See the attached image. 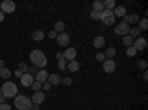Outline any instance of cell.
<instances>
[{
    "label": "cell",
    "instance_id": "obj_1",
    "mask_svg": "<svg viewBox=\"0 0 148 110\" xmlns=\"http://www.w3.org/2000/svg\"><path fill=\"white\" fill-rule=\"evenodd\" d=\"M30 59H31L33 66L37 67V68H40V70L45 68L46 64H47V58H46V55H45L42 51H39V49H36V51H33V52L30 54Z\"/></svg>",
    "mask_w": 148,
    "mask_h": 110
},
{
    "label": "cell",
    "instance_id": "obj_2",
    "mask_svg": "<svg viewBox=\"0 0 148 110\" xmlns=\"http://www.w3.org/2000/svg\"><path fill=\"white\" fill-rule=\"evenodd\" d=\"M2 95L6 97V98H12V97H16L18 95V88H16V85L14 82H5L2 85Z\"/></svg>",
    "mask_w": 148,
    "mask_h": 110
},
{
    "label": "cell",
    "instance_id": "obj_3",
    "mask_svg": "<svg viewBox=\"0 0 148 110\" xmlns=\"http://www.w3.org/2000/svg\"><path fill=\"white\" fill-rule=\"evenodd\" d=\"M15 107L18 110H30L31 107V100L25 95H16L15 97Z\"/></svg>",
    "mask_w": 148,
    "mask_h": 110
},
{
    "label": "cell",
    "instance_id": "obj_4",
    "mask_svg": "<svg viewBox=\"0 0 148 110\" xmlns=\"http://www.w3.org/2000/svg\"><path fill=\"white\" fill-rule=\"evenodd\" d=\"M15 2H12V0H5V2L0 3V10L3 12V14H12V12H15Z\"/></svg>",
    "mask_w": 148,
    "mask_h": 110
},
{
    "label": "cell",
    "instance_id": "obj_5",
    "mask_svg": "<svg viewBox=\"0 0 148 110\" xmlns=\"http://www.w3.org/2000/svg\"><path fill=\"white\" fill-rule=\"evenodd\" d=\"M129 31H130V26H127V24H125V22H120V24H117L116 26V34H119V36H127L129 34Z\"/></svg>",
    "mask_w": 148,
    "mask_h": 110
},
{
    "label": "cell",
    "instance_id": "obj_6",
    "mask_svg": "<svg viewBox=\"0 0 148 110\" xmlns=\"http://www.w3.org/2000/svg\"><path fill=\"white\" fill-rule=\"evenodd\" d=\"M62 54H64V59L68 63V61L76 59V57H77V49H76V48H67Z\"/></svg>",
    "mask_w": 148,
    "mask_h": 110
},
{
    "label": "cell",
    "instance_id": "obj_7",
    "mask_svg": "<svg viewBox=\"0 0 148 110\" xmlns=\"http://www.w3.org/2000/svg\"><path fill=\"white\" fill-rule=\"evenodd\" d=\"M56 42H58V45L59 46H68V43H70V36H68V33H59L58 36H56Z\"/></svg>",
    "mask_w": 148,
    "mask_h": 110
},
{
    "label": "cell",
    "instance_id": "obj_8",
    "mask_svg": "<svg viewBox=\"0 0 148 110\" xmlns=\"http://www.w3.org/2000/svg\"><path fill=\"white\" fill-rule=\"evenodd\" d=\"M102 68L105 73H113L116 71V61L114 59H105L102 63Z\"/></svg>",
    "mask_w": 148,
    "mask_h": 110
},
{
    "label": "cell",
    "instance_id": "obj_9",
    "mask_svg": "<svg viewBox=\"0 0 148 110\" xmlns=\"http://www.w3.org/2000/svg\"><path fill=\"white\" fill-rule=\"evenodd\" d=\"M136 51H144L147 48V40L144 37H138V39H133V45H132Z\"/></svg>",
    "mask_w": 148,
    "mask_h": 110
},
{
    "label": "cell",
    "instance_id": "obj_10",
    "mask_svg": "<svg viewBox=\"0 0 148 110\" xmlns=\"http://www.w3.org/2000/svg\"><path fill=\"white\" fill-rule=\"evenodd\" d=\"M31 103L33 104H42L43 101H45V92H42V91H37V92H34L33 94V97H31Z\"/></svg>",
    "mask_w": 148,
    "mask_h": 110
},
{
    "label": "cell",
    "instance_id": "obj_11",
    "mask_svg": "<svg viewBox=\"0 0 148 110\" xmlns=\"http://www.w3.org/2000/svg\"><path fill=\"white\" fill-rule=\"evenodd\" d=\"M47 77H49V73H47L45 68H42V70H39V71L36 73V80L40 82V83L47 82Z\"/></svg>",
    "mask_w": 148,
    "mask_h": 110
},
{
    "label": "cell",
    "instance_id": "obj_12",
    "mask_svg": "<svg viewBox=\"0 0 148 110\" xmlns=\"http://www.w3.org/2000/svg\"><path fill=\"white\" fill-rule=\"evenodd\" d=\"M33 82H34V79H33L31 75H28V73H24V75L21 76V83H22V86L28 88V86H31V85H33Z\"/></svg>",
    "mask_w": 148,
    "mask_h": 110
},
{
    "label": "cell",
    "instance_id": "obj_13",
    "mask_svg": "<svg viewBox=\"0 0 148 110\" xmlns=\"http://www.w3.org/2000/svg\"><path fill=\"white\" fill-rule=\"evenodd\" d=\"M92 45H93V48H104V45H105V37L104 36H96V37L93 39V42H92Z\"/></svg>",
    "mask_w": 148,
    "mask_h": 110
},
{
    "label": "cell",
    "instance_id": "obj_14",
    "mask_svg": "<svg viewBox=\"0 0 148 110\" xmlns=\"http://www.w3.org/2000/svg\"><path fill=\"white\" fill-rule=\"evenodd\" d=\"M47 82L52 85V86H55V85H59L61 83V77L56 75V73H49V77H47Z\"/></svg>",
    "mask_w": 148,
    "mask_h": 110
},
{
    "label": "cell",
    "instance_id": "obj_15",
    "mask_svg": "<svg viewBox=\"0 0 148 110\" xmlns=\"http://www.w3.org/2000/svg\"><path fill=\"white\" fill-rule=\"evenodd\" d=\"M67 68L70 71H79L80 70V63L77 59H73V61H68V64H67Z\"/></svg>",
    "mask_w": 148,
    "mask_h": 110
},
{
    "label": "cell",
    "instance_id": "obj_16",
    "mask_svg": "<svg viewBox=\"0 0 148 110\" xmlns=\"http://www.w3.org/2000/svg\"><path fill=\"white\" fill-rule=\"evenodd\" d=\"M114 17H119V18H123L126 15V8L125 6H116V9L113 10Z\"/></svg>",
    "mask_w": 148,
    "mask_h": 110
},
{
    "label": "cell",
    "instance_id": "obj_17",
    "mask_svg": "<svg viewBox=\"0 0 148 110\" xmlns=\"http://www.w3.org/2000/svg\"><path fill=\"white\" fill-rule=\"evenodd\" d=\"M56 34H59V33H64L65 31V24H64V21H56L55 22V30H53Z\"/></svg>",
    "mask_w": 148,
    "mask_h": 110
},
{
    "label": "cell",
    "instance_id": "obj_18",
    "mask_svg": "<svg viewBox=\"0 0 148 110\" xmlns=\"http://www.w3.org/2000/svg\"><path fill=\"white\" fill-rule=\"evenodd\" d=\"M116 54H117V49H116V48L114 46H111V48H108V49L105 51V58L107 59H113L114 57H116Z\"/></svg>",
    "mask_w": 148,
    "mask_h": 110
},
{
    "label": "cell",
    "instance_id": "obj_19",
    "mask_svg": "<svg viewBox=\"0 0 148 110\" xmlns=\"http://www.w3.org/2000/svg\"><path fill=\"white\" fill-rule=\"evenodd\" d=\"M33 40H36V42H40V40H43L45 39V33L42 31V30H36V31H33Z\"/></svg>",
    "mask_w": 148,
    "mask_h": 110
},
{
    "label": "cell",
    "instance_id": "obj_20",
    "mask_svg": "<svg viewBox=\"0 0 148 110\" xmlns=\"http://www.w3.org/2000/svg\"><path fill=\"white\" fill-rule=\"evenodd\" d=\"M127 36H130L132 39H138V37H141V30L138 27H130V31Z\"/></svg>",
    "mask_w": 148,
    "mask_h": 110
},
{
    "label": "cell",
    "instance_id": "obj_21",
    "mask_svg": "<svg viewBox=\"0 0 148 110\" xmlns=\"http://www.w3.org/2000/svg\"><path fill=\"white\" fill-rule=\"evenodd\" d=\"M92 10H96V12H102L104 10V2H101V0H95L93 5H92Z\"/></svg>",
    "mask_w": 148,
    "mask_h": 110
},
{
    "label": "cell",
    "instance_id": "obj_22",
    "mask_svg": "<svg viewBox=\"0 0 148 110\" xmlns=\"http://www.w3.org/2000/svg\"><path fill=\"white\" fill-rule=\"evenodd\" d=\"M10 75H12V71H10L9 68H6V67L0 68V77H3V79H9V77H10Z\"/></svg>",
    "mask_w": 148,
    "mask_h": 110
},
{
    "label": "cell",
    "instance_id": "obj_23",
    "mask_svg": "<svg viewBox=\"0 0 148 110\" xmlns=\"http://www.w3.org/2000/svg\"><path fill=\"white\" fill-rule=\"evenodd\" d=\"M114 14H113V10L111 9H104L102 12H101V21L102 19H105V18H108V17H113Z\"/></svg>",
    "mask_w": 148,
    "mask_h": 110
},
{
    "label": "cell",
    "instance_id": "obj_24",
    "mask_svg": "<svg viewBox=\"0 0 148 110\" xmlns=\"http://www.w3.org/2000/svg\"><path fill=\"white\" fill-rule=\"evenodd\" d=\"M113 8H116V2H114V0H105V2H104V9H111V10H113Z\"/></svg>",
    "mask_w": 148,
    "mask_h": 110
},
{
    "label": "cell",
    "instance_id": "obj_25",
    "mask_svg": "<svg viewBox=\"0 0 148 110\" xmlns=\"http://www.w3.org/2000/svg\"><path fill=\"white\" fill-rule=\"evenodd\" d=\"M138 28H139L141 31L148 28V21H147V18H142V19L139 21V26H138Z\"/></svg>",
    "mask_w": 148,
    "mask_h": 110
},
{
    "label": "cell",
    "instance_id": "obj_26",
    "mask_svg": "<svg viewBox=\"0 0 148 110\" xmlns=\"http://www.w3.org/2000/svg\"><path fill=\"white\" fill-rule=\"evenodd\" d=\"M102 22L105 24V26H113V24L116 22V17H114V15H113V17H108V18L102 19Z\"/></svg>",
    "mask_w": 148,
    "mask_h": 110
},
{
    "label": "cell",
    "instance_id": "obj_27",
    "mask_svg": "<svg viewBox=\"0 0 148 110\" xmlns=\"http://www.w3.org/2000/svg\"><path fill=\"white\" fill-rule=\"evenodd\" d=\"M136 52H138V51L135 49L133 46H129L127 49H126V55H127V57H135V55H136Z\"/></svg>",
    "mask_w": 148,
    "mask_h": 110
},
{
    "label": "cell",
    "instance_id": "obj_28",
    "mask_svg": "<svg viewBox=\"0 0 148 110\" xmlns=\"http://www.w3.org/2000/svg\"><path fill=\"white\" fill-rule=\"evenodd\" d=\"M90 18H92L93 21H99V19H101V12L92 10V12H90Z\"/></svg>",
    "mask_w": 148,
    "mask_h": 110
},
{
    "label": "cell",
    "instance_id": "obj_29",
    "mask_svg": "<svg viewBox=\"0 0 148 110\" xmlns=\"http://www.w3.org/2000/svg\"><path fill=\"white\" fill-rule=\"evenodd\" d=\"M123 43H125V45L129 48V46L133 45V39L130 37V36H125V37H123Z\"/></svg>",
    "mask_w": 148,
    "mask_h": 110
},
{
    "label": "cell",
    "instance_id": "obj_30",
    "mask_svg": "<svg viewBox=\"0 0 148 110\" xmlns=\"http://www.w3.org/2000/svg\"><path fill=\"white\" fill-rule=\"evenodd\" d=\"M67 61L65 59H59L58 61V67H59V70H67Z\"/></svg>",
    "mask_w": 148,
    "mask_h": 110
},
{
    "label": "cell",
    "instance_id": "obj_31",
    "mask_svg": "<svg viewBox=\"0 0 148 110\" xmlns=\"http://www.w3.org/2000/svg\"><path fill=\"white\" fill-rule=\"evenodd\" d=\"M31 88L34 89V92H37V91H40V89H42V83H40V82H37V80H34L33 85H31Z\"/></svg>",
    "mask_w": 148,
    "mask_h": 110
},
{
    "label": "cell",
    "instance_id": "obj_32",
    "mask_svg": "<svg viewBox=\"0 0 148 110\" xmlns=\"http://www.w3.org/2000/svg\"><path fill=\"white\" fill-rule=\"evenodd\" d=\"M138 67L141 68V70H147V67H148V63H147V61L145 59H141V61H138Z\"/></svg>",
    "mask_w": 148,
    "mask_h": 110
},
{
    "label": "cell",
    "instance_id": "obj_33",
    "mask_svg": "<svg viewBox=\"0 0 148 110\" xmlns=\"http://www.w3.org/2000/svg\"><path fill=\"white\" fill-rule=\"evenodd\" d=\"M130 17V24H136V22H139V17L136 15V14H132V15H129Z\"/></svg>",
    "mask_w": 148,
    "mask_h": 110
},
{
    "label": "cell",
    "instance_id": "obj_34",
    "mask_svg": "<svg viewBox=\"0 0 148 110\" xmlns=\"http://www.w3.org/2000/svg\"><path fill=\"white\" fill-rule=\"evenodd\" d=\"M61 82H62L64 85H67V86H70V85L73 83V79L67 76V77H62V79H61Z\"/></svg>",
    "mask_w": 148,
    "mask_h": 110
},
{
    "label": "cell",
    "instance_id": "obj_35",
    "mask_svg": "<svg viewBox=\"0 0 148 110\" xmlns=\"http://www.w3.org/2000/svg\"><path fill=\"white\" fill-rule=\"evenodd\" d=\"M95 58H96L98 61H101V63H104V61L107 59V58H105V55H104L102 52H98V54L95 55Z\"/></svg>",
    "mask_w": 148,
    "mask_h": 110
},
{
    "label": "cell",
    "instance_id": "obj_36",
    "mask_svg": "<svg viewBox=\"0 0 148 110\" xmlns=\"http://www.w3.org/2000/svg\"><path fill=\"white\" fill-rule=\"evenodd\" d=\"M18 70H21L22 73H25V71H28V66H27L25 63H21L19 67H18Z\"/></svg>",
    "mask_w": 148,
    "mask_h": 110
},
{
    "label": "cell",
    "instance_id": "obj_37",
    "mask_svg": "<svg viewBox=\"0 0 148 110\" xmlns=\"http://www.w3.org/2000/svg\"><path fill=\"white\" fill-rule=\"evenodd\" d=\"M37 71H39V70H37V67L31 66V67H28V71H27V73H28V75H31V76H33V75H36Z\"/></svg>",
    "mask_w": 148,
    "mask_h": 110
},
{
    "label": "cell",
    "instance_id": "obj_38",
    "mask_svg": "<svg viewBox=\"0 0 148 110\" xmlns=\"http://www.w3.org/2000/svg\"><path fill=\"white\" fill-rule=\"evenodd\" d=\"M42 86L45 88V91H49V89H51V88H52V85H51V83H49V82H45V83H42Z\"/></svg>",
    "mask_w": 148,
    "mask_h": 110
},
{
    "label": "cell",
    "instance_id": "obj_39",
    "mask_svg": "<svg viewBox=\"0 0 148 110\" xmlns=\"http://www.w3.org/2000/svg\"><path fill=\"white\" fill-rule=\"evenodd\" d=\"M0 110H10V106H9L8 103H5V104H0Z\"/></svg>",
    "mask_w": 148,
    "mask_h": 110
},
{
    "label": "cell",
    "instance_id": "obj_40",
    "mask_svg": "<svg viewBox=\"0 0 148 110\" xmlns=\"http://www.w3.org/2000/svg\"><path fill=\"white\" fill-rule=\"evenodd\" d=\"M56 36H58V34H56V33H55V31L52 30L51 33H49V34H47V37H49V39H56Z\"/></svg>",
    "mask_w": 148,
    "mask_h": 110
},
{
    "label": "cell",
    "instance_id": "obj_41",
    "mask_svg": "<svg viewBox=\"0 0 148 110\" xmlns=\"http://www.w3.org/2000/svg\"><path fill=\"white\" fill-rule=\"evenodd\" d=\"M14 75H15V76H16V77H19V79H21V76H22V75H24V73H22V71H21V70H15V73H14Z\"/></svg>",
    "mask_w": 148,
    "mask_h": 110
},
{
    "label": "cell",
    "instance_id": "obj_42",
    "mask_svg": "<svg viewBox=\"0 0 148 110\" xmlns=\"http://www.w3.org/2000/svg\"><path fill=\"white\" fill-rule=\"evenodd\" d=\"M56 59L59 61V59H64V54L62 52H56Z\"/></svg>",
    "mask_w": 148,
    "mask_h": 110
},
{
    "label": "cell",
    "instance_id": "obj_43",
    "mask_svg": "<svg viewBox=\"0 0 148 110\" xmlns=\"http://www.w3.org/2000/svg\"><path fill=\"white\" fill-rule=\"evenodd\" d=\"M30 110H40V107H39V104H33V103H31Z\"/></svg>",
    "mask_w": 148,
    "mask_h": 110
},
{
    "label": "cell",
    "instance_id": "obj_44",
    "mask_svg": "<svg viewBox=\"0 0 148 110\" xmlns=\"http://www.w3.org/2000/svg\"><path fill=\"white\" fill-rule=\"evenodd\" d=\"M3 21H5V14L0 10V22H3Z\"/></svg>",
    "mask_w": 148,
    "mask_h": 110
},
{
    "label": "cell",
    "instance_id": "obj_45",
    "mask_svg": "<svg viewBox=\"0 0 148 110\" xmlns=\"http://www.w3.org/2000/svg\"><path fill=\"white\" fill-rule=\"evenodd\" d=\"M5 103H6V97L2 95V97H0V104H5Z\"/></svg>",
    "mask_w": 148,
    "mask_h": 110
},
{
    "label": "cell",
    "instance_id": "obj_46",
    "mask_svg": "<svg viewBox=\"0 0 148 110\" xmlns=\"http://www.w3.org/2000/svg\"><path fill=\"white\" fill-rule=\"evenodd\" d=\"M148 80V73H147V70L144 71V82H147Z\"/></svg>",
    "mask_w": 148,
    "mask_h": 110
},
{
    "label": "cell",
    "instance_id": "obj_47",
    "mask_svg": "<svg viewBox=\"0 0 148 110\" xmlns=\"http://www.w3.org/2000/svg\"><path fill=\"white\" fill-rule=\"evenodd\" d=\"M3 67H5V61L0 59V68H3Z\"/></svg>",
    "mask_w": 148,
    "mask_h": 110
},
{
    "label": "cell",
    "instance_id": "obj_48",
    "mask_svg": "<svg viewBox=\"0 0 148 110\" xmlns=\"http://www.w3.org/2000/svg\"><path fill=\"white\" fill-rule=\"evenodd\" d=\"M0 97H2V88H0Z\"/></svg>",
    "mask_w": 148,
    "mask_h": 110
}]
</instances>
